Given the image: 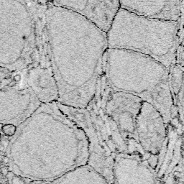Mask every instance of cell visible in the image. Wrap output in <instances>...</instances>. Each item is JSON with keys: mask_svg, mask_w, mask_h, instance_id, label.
I'll return each instance as SVG.
<instances>
[{"mask_svg": "<svg viewBox=\"0 0 184 184\" xmlns=\"http://www.w3.org/2000/svg\"><path fill=\"white\" fill-rule=\"evenodd\" d=\"M167 125L155 107L143 101L137 118L135 134L138 145L149 158H159L167 137Z\"/></svg>", "mask_w": 184, "mask_h": 184, "instance_id": "9", "label": "cell"}, {"mask_svg": "<svg viewBox=\"0 0 184 184\" xmlns=\"http://www.w3.org/2000/svg\"><path fill=\"white\" fill-rule=\"evenodd\" d=\"M56 104L60 110L84 132L88 144L87 164L101 174L109 184H113L112 168L115 156L98 133L87 109L65 106L57 102Z\"/></svg>", "mask_w": 184, "mask_h": 184, "instance_id": "7", "label": "cell"}, {"mask_svg": "<svg viewBox=\"0 0 184 184\" xmlns=\"http://www.w3.org/2000/svg\"><path fill=\"white\" fill-rule=\"evenodd\" d=\"M52 184H109L106 179L88 164L67 172Z\"/></svg>", "mask_w": 184, "mask_h": 184, "instance_id": "14", "label": "cell"}, {"mask_svg": "<svg viewBox=\"0 0 184 184\" xmlns=\"http://www.w3.org/2000/svg\"><path fill=\"white\" fill-rule=\"evenodd\" d=\"M143 101L127 93L114 92L110 88L105 101V111L126 142L128 151L141 148L136 139L137 118Z\"/></svg>", "mask_w": 184, "mask_h": 184, "instance_id": "8", "label": "cell"}, {"mask_svg": "<svg viewBox=\"0 0 184 184\" xmlns=\"http://www.w3.org/2000/svg\"><path fill=\"white\" fill-rule=\"evenodd\" d=\"M35 3L40 6L48 7L49 5L52 4V0H32Z\"/></svg>", "mask_w": 184, "mask_h": 184, "instance_id": "17", "label": "cell"}, {"mask_svg": "<svg viewBox=\"0 0 184 184\" xmlns=\"http://www.w3.org/2000/svg\"><path fill=\"white\" fill-rule=\"evenodd\" d=\"M112 176L113 184H159L145 153L118 154L114 160Z\"/></svg>", "mask_w": 184, "mask_h": 184, "instance_id": "10", "label": "cell"}, {"mask_svg": "<svg viewBox=\"0 0 184 184\" xmlns=\"http://www.w3.org/2000/svg\"><path fill=\"white\" fill-rule=\"evenodd\" d=\"M33 184H52V183L48 182V181H36Z\"/></svg>", "mask_w": 184, "mask_h": 184, "instance_id": "19", "label": "cell"}, {"mask_svg": "<svg viewBox=\"0 0 184 184\" xmlns=\"http://www.w3.org/2000/svg\"><path fill=\"white\" fill-rule=\"evenodd\" d=\"M25 81L24 72H11L0 67V109L12 125H20L40 106Z\"/></svg>", "mask_w": 184, "mask_h": 184, "instance_id": "6", "label": "cell"}, {"mask_svg": "<svg viewBox=\"0 0 184 184\" xmlns=\"http://www.w3.org/2000/svg\"><path fill=\"white\" fill-rule=\"evenodd\" d=\"M3 131L4 134L7 136H12L15 134L16 130H17V127L16 125L12 124H7L3 125V127L2 129Z\"/></svg>", "mask_w": 184, "mask_h": 184, "instance_id": "16", "label": "cell"}, {"mask_svg": "<svg viewBox=\"0 0 184 184\" xmlns=\"http://www.w3.org/2000/svg\"><path fill=\"white\" fill-rule=\"evenodd\" d=\"M0 173H2L3 176H7L8 173H9V168L8 167H3L0 170Z\"/></svg>", "mask_w": 184, "mask_h": 184, "instance_id": "18", "label": "cell"}, {"mask_svg": "<svg viewBox=\"0 0 184 184\" xmlns=\"http://www.w3.org/2000/svg\"><path fill=\"white\" fill-rule=\"evenodd\" d=\"M183 66L179 64H174L169 68L168 81L173 104L180 92L183 90Z\"/></svg>", "mask_w": 184, "mask_h": 184, "instance_id": "15", "label": "cell"}, {"mask_svg": "<svg viewBox=\"0 0 184 184\" xmlns=\"http://www.w3.org/2000/svg\"><path fill=\"white\" fill-rule=\"evenodd\" d=\"M2 160H3L4 163H9V158L7 157V156H3V158H2Z\"/></svg>", "mask_w": 184, "mask_h": 184, "instance_id": "20", "label": "cell"}, {"mask_svg": "<svg viewBox=\"0 0 184 184\" xmlns=\"http://www.w3.org/2000/svg\"><path fill=\"white\" fill-rule=\"evenodd\" d=\"M0 174H1V173H0Z\"/></svg>", "mask_w": 184, "mask_h": 184, "instance_id": "21", "label": "cell"}, {"mask_svg": "<svg viewBox=\"0 0 184 184\" xmlns=\"http://www.w3.org/2000/svg\"><path fill=\"white\" fill-rule=\"evenodd\" d=\"M106 38L108 48L148 55L169 69L183 43V22L143 17L120 8Z\"/></svg>", "mask_w": 184, "mask_h": 184, "instance_id": "5", "label": "cell"}, {"mask_svg": "<svg viewBox=\"0 0 184 184\" xmlns=\"http://www.w3.org/2000/svg\"><path fill=\"white\" fill-rule=\"evenodd\" d=\"M120 7L154 19L178 22L183 17V0H118Z\"/></svg>", "mask_w": 184, "mask_h": 184, "instance_id": "13", "label": "cell"}, {"mask_svg": "<svg viewBox=\"0 0 184 184\" xmlns=\"http://www.w3.org/2000/svg\"><path fill=\"white\" fill-rule=\"evenodd\" d=\"M45 31L58 88L57 103L86 109L104 71L106 32L83 16L53 4L45 12Z\"/></svg>", "mask_w": 184, "mask_h": 184, "instance_id": "1", "label": "cell"}, {"mask_svg": "<svg viewBox=\"0 0 184 184\" xmlns=\"http://www.w3.org/2000/svg\"><path fill=\"white\" fill-rule=\"evenodd\" d=\"M52 4L83 16L105 32L120 8L118 0H52Z\"/></svg>", "mask_w": 184, "mask_h": 184, "instance_id": "11", "label": "cell"}, {"mask_svg": "<svg viewBox=\"0 0 184 184\" xmlns=\"http://www.w3.org/2000/svg\"><path fill=\"white\" fill-rule=\"evenodd\" d=\"M18 138L20 164L15 170L27 178L53 182L88 163L84 132L56 102L41 104L22 123Z\"/></svg>", "mask_w": 184, "mask_h": 184, "instance_id": "2", "label": "cell"}, {"mask_svg": "<svg viewBox=\"0 0 184 184\" xmlns=\"http://www.w3.org/2000/svg\"><path fill=\"white\" fill-rule=\"evenodd\" d=\"M25 81L41 104L58 102V88L53 76L50 57L40 58L25 71Z\"/></svg>", "mask_w": 184, "mask_h": 184, "instance_id": "12", "label": "cell"}, {"mask_svg": "<svg viewBox=\"0 0 184 184\" xmlns=\"http://www.w3.org/2000/svg\"><path fill=\"white\" fill-rule=\"evenodd\" d=\"M168 73V68L148 55L122 49L107 50L104 75L111 90L148 102L159 111L167 125L176 110Z\"/></svg>", "mask_w": 184, "mask_h": 184, "instance_id": "3", "label": "cell"}, {"mask_svg": "<svg viewBox=\"0 0 184 184\" xmlns=\"http://www.w3.org/2000/svg\"><path fill=\"white\" fill-rule=\"evenodd\" d=\"M32 0H0V67L24 72L47 45L45 12Z\"/></svg>", "mask_w": 184, "mask_h": 184, "instance_id": "4", "label": "cell"}]
</instances>
